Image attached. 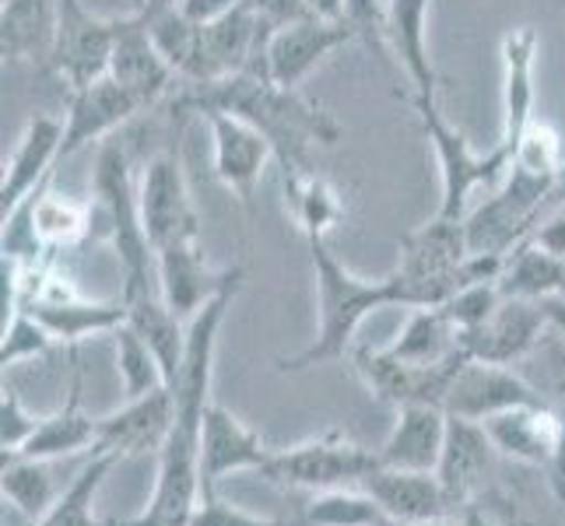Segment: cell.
I'll use <instances>...</instances> for the list:
<instances>
[{"mask_svg": "<svg viewBox=\"0 0 565 526\" xmlns=\"http://www.w3.org/2000/svg\"><path fill=\"white\" fill-rule=\"evenodd\" d=\"M22 309L50 330L53 341H64V344H77L92 334H113V330L127 320L124 296L113 302H88L82 299V291H71L64 299L32 302Z\"/></svg>", "mask_w": 565, "mask_h": 526, "instance_id": "cell-31", "label": "cell"}, {"mask_svg": "<svg viewBox=\"0 0 565 526\" xmlns=\"http://www.w3.org/2000/svg\"><path fill=\"white\" fill-rule=\"evenodd\" d=\"M362 492L373 495L383 513L397 526L425 523L454 516V505L446 498L436 471H397V466H376L362 481Z\"/></svg>", "mask_w": 565, "mask_h": 526, "instance_id": "cell-25", "label": "cell"}, {"mask_svg": "<svg viewBox=\"0 0 565 526\" xmlns=\"http://www.w3.org/2000/svg\"><path fill=\"white\" fill-rule=\"evenodd\" d=\"M502 302V291H499V281H484V285H467L460 291H454L450 299L443 302V313L450 316L457 323L460 334H467V330H475L478 323H484L495 305Z\"/></svg>", "mask_w": 565, "mask_h": 526, "instance_id": "cell-43", "label": "cell"}, {"mask_svg": "<svg viewBox=\"0 0 565 526\" xmlns=\"http://www.w3.org/2000/svg\"><path fill=\"white\" fill-rule=\"evenodd\" d=\"M463 526H520L516 523V509L510 502H502L495 495H481L475 498L467 509L460 513Z\"/></svg>", "mask_w": 565, "mask_h": 526, "instance_id": "cell-47", "label": "cell"}, {"mask_svg": "<svg viewBox=\"0 0 565 526\" xmlns=\"http://www.w3.org/2000/svg\"><path fill=\"white\" fill-rule=\"evenodd\" d=\"M565 204V162H562V169H558V180H555V190H552V201H548V211L552 207H562ZM544 211V214H548Z\"/></svg>", "mask_w": 565, "mask_h": 526, "instance_id": "cell-53", "label": "cell"}, {"mask_svg": "<svg viewBox=\"0 0 565 526\" xmlns=\"http://www.w3.org/2000/svg\"><path fill=\"white\" fill-rule=\"evenodd\" d=\"M313 18H327V22H344V0H306Z\"/></svg>", "mask_w": 565, "mask_h": 526, "instance_id": "cell-51", "label": "cell"}, {"mask_svg": "<svg viewBox=\"0 0 565 526\" xmlns=\"http://www.w3.org/2000/svg\"><path fill=\"white\" fill-rule=\"evenodd\" d=\"M204 120L211 127V151H214V175L218 183L243 204L246 214H253V197L264 180V172L275 159V148L264 133L239 120L232 112H204Z\"/></svg>", "mask_w": 565, "mask_h": 526, "instance_id": "cell-12", "label": "cell"}, {"mask_svg": "<svg viewBox=\"0 0 565 526\" xmlns=\"http://www.w3.org/2000/svg\"><path fill=\"white\" fill-rule=\"evenodd\" d=\"M404 526H463L460 516H443V519H425V523H404Z\"/></svg>", "mask_w": 565, "mask_h": 526, "instance_id": "cell-54", "label": "cell"}, {"mask_svg": "<svg viewBox=\"0 0 565 526\" xmlns=\"http://www.w3.org/2000/svg\"><path fill=\"white\" fill-rule=\"evenodd\" d=\"M380 460L373 450L352 442L341 432H323L317 439H306L288 450H275L270 463L264 466V477L285 489L299 492H334L348 484H362L369 471H376Z\"/></svg>", "mask_w": 565, "mask_h": 526, "instance_id": "cell-7", "label": "cell"}, {"mask_svg": "<svg viewBox=\"0 0 565 526\" xmlns=\"http://www.w3.org/2000/svg\"><path fill=\"white\" fill-rule=\"evenodd\" d=\"M481 425L489 432L495 453L527 466H544V471L555 463L562 442V411L548 400L510 407V411L484 418Z\"/></svg>", "mask_w": 565, "mask_h": 526, "instance_id": "cell-22", "label": "cell"}, {"mask_svg": "<svg viewBox=\"0 0 565 526\" xmlns=\"http://www.w3.org/2000/svg\"><path fill=\"white\" fill-rule=\"evenodd\" d=\"M61 25V0H4L0 8V50L4 61L50 64Z\"/></svg>", "mask_w": 565, "mask_h": 526, "instance_id": "cell-29", "label": "cell"}, {"mask_svg": "<svg viewBox=\"0 0 565 526\" xmlns=\"http://www.w3.org/2000/svg\"><path fill=\"white\" fill-rule=\"evenodd\" d=\"M467 257L471 249H467L463 218L433 214V222L407 232L401 239V264L394 270L401 305H443L460 288V267Z\"/></svg>", "mask_w": 565, "mask_h": 526, "instance_id": "cell-6", "label": "cell"}, {"mask_svg": "<svg viewBox=\"0 0 565 526\" xmlns=\"http://www.w3.org/2000/svg\"><path fill=\"white\" fill-rule=\"evenodd\" d=\"M32 211V228H35V239L46 253H56V249H71L82 243L88 232H92V211L85 204H77L71 197H61V193H53L50 183L39 186L29 201Z\"/></svg>", "mask_w": 565, "mask_h": 526, "instance_id": "cell-35", "label": "cell"}, {"mask_svg": "<svg viewBox=\"0 0 565 526\" xmlns=\"http://www.w3.org/2000/svg\"><path fill=\"white\" fill-rule=\"evenodd\" d=\"M95 442H99V418L85 415V407H82V373H77L64 407H56L53 415H46L43 421H39L32 439L14 457L56 460V457H67V453L95 450ZM4 460H11V457H4Z\"/></svg>", "mask_w": 565, "mask_h": 526, "instance_id": "cell-30", "label": "cell"}, {"mask_svg": "<svg viewBox=\"0 0 565 526\" xmlns=\"http://www.w3.org/2000/svg\"><path fill=\"white\" fill-rule=\"evenodd\" d=\"M352 39L355 32L348 29V22H327V18L291 22L267 39L264 74L281 88H299L330 53H338Z\"/></svg>", "mask_w": 565, "mask_h": 526, "instance_id": "cell-15", "label": "cell"}, {"mask_svg": "<svg viewBox=\"0 0 565 526\" xmlns=\"http://www.w3.org/2000/svg\"><path fill=\"white\" fill-rule=\"evenodd\" d=\"M499 291L502 299H527V302L565 299V260L537 246L534 236H527L505 253Z\"/></svg>", "mask_w": 565, "mask_h": 526, "instance_id": "cell-32", "label": "cell"}, {"mask_svg": "<svg viewBox=\"0 0 565 526\" xmlns=\"http://www.w3.org/2000/svg\"><path fill=\"white\" fill-rule=\"evenodd\" d=\"M120 18L92 14L82 0H61V25L50 53V71L67 85V92L88 88L109 74Z\"/></svg>", "mask_w": 565, "mask_h": 526, "instance_id": "cell-10", "label": "cell"}, {"mask_svg": "<svg viewBox=\"0 0 565 526\" xmlns=\"http://www.w3.org/2000/svg\"><path fill=\"white\" fill-rule=\"evenodd\" d=\"M467 362V351L454 355L450 362L439 365H407L394 358L390 351H373V347H359L352 351V368L355 376L365 383V389L383 404H439L450 394V383L457 376V368Z\"/></svg>", "mask_w": 565, "mask_h": 526, "instance_id": "cell-11", "label": "cell"}, {"mask_svg": "<svg viewBox=\"0 0 565 526\" xmlns=\"http://www.w3.org/2000/svg\"><path fill=\"white\" fill-rule=\"evenodd\" d=\"M53 460H29V457H11L4 460V471H0V489L4 498L14 505V513L35 523L50 513V505L61 498L53 484Z\"/></svg>", "mask_w": 565, "mask_h": 526, "instance_id": "cell-37", "label": "cell"}, {"mask_svg": "<svg viewBox=\"0 0 565 526\" xmlns=\"http://www.w3.org/2000/svg\"><path fill=\"white\" fill-rule=\"evenodd\" d=\"M214 109L239 116L264 133L275 148L281 180L317 169L313 151L334 148L344 138L341 124L327 109L306 99L299 88L275 85L264 71H243L207 85H180V92H172V116H180V120L190 112L204 116Z\"/></svg>", "mask_w": 565, "mask_h": 526, "instance_id": "cell-2", "label": "cell"}, {"mask_svg": "<svg viewBox=\"0 0 565 526\" xmlns=\"http://www.w3.org/2000/svg\"><path fill=\"white\" fill-rule=\"evenodd\" d=\"M243 0H180V8L186 18H193L198 25L204 22H214V18H222L228 11H236Z\"/></svg>", "mask_w": 565, "mask_h": 526, "instance_id": "cell-49", "label": "cell"}, {"mask_svg": "<svg viewBox=\"0 0 565 526\" xmlns=\"http://www.w3.org/2000/svg\"><path fill=\"white\" fill-rule=\"evenodd\" d=\"M50 347H53V334L32 313H25V309H18L11 320H4V344H0V365L4 368L35 355H46Z\"/></svg>", "mask_w": 565, "mask_h": 526, "instance_id": "cell-42", "label": "cell"}, {"mask_svg": "<svg viewBox=\"0 0 565 526\" xmlns=\"http://www.w3.org/2000/svg\"><path fill=\"white\" fill-rule=\"evenodd\" d=\"M138 204H141V222H145L148 243L154 253L177 243L201 239V214L193 207L180 144L159 151L145 165V175L138 183Z\"/></svg>", "mask_w": 565, "mask_h": 526, "instance_id": "cell-8", "label": "cell"}, {"mask_svg": "<svg viewBox=\"0 0 565 526\" xmlns=\"http://www.w3.org/2000/svg\"><path fill=\"white\" fill-rule=\"evenodd\" d=\"M531 236H534L537 246H544L548 253H555V257L565 260V204L562 207H552L548 214H544Z\"/></svg>", "mask_w": 565, "mask_h": 526, "instance_id": "cell-48", "label": "cell"}, {"mask_svg": "<svg viewBox=\"0 0 565 526\" xmlns=\"http://www.w3.org/2000/svg\"><path fill=\"white\" fill-rule=\"evenodd\" d=\"M190 526H288L285 519L253 516L232 502H222L218 495H201L198 509L190 516Z\"/></svg>", "mask_w": 565, "mask_h": 526, "instance_id": "cell-45", "label": "cell"}, {"mask_svg": "<svg viewBox=\"0 0 565 526\" xmlns=\"http://www.w3.org/2000/svg\"><path fill=\"white\" fill-rule=\"evenodd\" d=\"M541 39L531 25H516L502 35V133L499 148L510 154L523 138V130L534 120V64H537Z\"/></svg>", "mask_w": 565, "mask_h": 526, "instance_id": "cell-23", "label": "cell"}, {"mask_svg": "<svg viewBox=\"0 0 565 526\" xmlns=\"http://www.w3.org/2000/svg\"><path fill=\"white\" fill-rule=\"evenodd\" d=\"M109 77L120 82L127 92H134L141 99V106H154L159 99L177 88V71L162 56V50L154 46V39L148 32V22L141 11H134L120 18V35H116V50H113V64Z\"/></svg>", "mask_w": 565, "mask_h": 526, "instance_id": "cell-20", "label": "cell"}, {"mask_svg": "<svg viewBox=\"0 0 565 526\" xmlns=\"http://www.w3.org/2000/svg\"><path fill=\"white\" fill-rule=\"evenodd\" d=\"M113 344H116V373H120L124 400H138V397L151 394V389L169 386L159 358H154V351L127 320L113 330Z\"/></svg>", "mask_w": 565, "mask_h": 526, "instance_id": "cell-39", "label": "cell"}, {"mask_svg": "<svg viewBox=\"0 0 565 526\" xmlns=\"http://www.w3.org/2000/svg\"><path fill=\"white\" fill-rule=\"evenodd\" d=\"M520 365H531V373H523L544 400H555L565 407V337L552 326L548 334L541 337V344L531 351Z\"/></svg>", "mask_w": 565, "mask_h": 526, "instance_id": "cell-40", "label": "cell"}, {"mask_svg": "<svg viewBox=\"0 0 565 526\" xmlns=\"http://www.w3.org/2000/svg\"><path fill=\"white\" fill-rule=\"evenodd\" d=\"M243 278L246 267L239 264L236 278L190 320L183 373L169 386L177 397V418H172V432L159 453V481H154L151 502L138 519L113 526H190V516L201 502V436L211 407L214 347H218V330L232 309V299L239 296Z\"/></svg>", "mask_w": 565, "mask_h": 526, "instance_id": "cell-1", "label": "cell"}, {"mask_svg": "<svg viewBox=\"0 0 565 526\" xmlns=\"http://www.w3.org/2000/svg\"><path fill=\"white\" fill-rule=\"evenodd\" d=\"M92 193L106 218V236L116 246V257H120V267H124V296L127 291L151 288L154 249L148 243V232L141 222L138 186H134V175H130V154L120 141H106L99 148Z\"/></svg>", "mask_w": 565, "mask_h": 526, "instance_id": "cell-5", "label": "cell"}, {"mask_svg": "<svg viewBox=\"0 0 565 526\" xmlns=\"http://www.w3.org/2000/svg\"><path fill=\"white\" fill-rule=\"evenodd\" d=\"M428 8H433V0H390L386 43L401 71L407 74L412 95L436 99V67L433 56H428V39H425Z\"/></svg>", "mask_w": 565, "mask_h": 526, "instance_id": "cell-28", "label": "cell"}, {"mask_svg": "<svg viewBox=\"0 0 565 526\" xmlns=\"http://www.w3.org/2000/svg\"><path fill=\"white\" fill-rule=\"evenodd\" d=\"M302 523L306 526H397L373 495L352 489L317 492L302 505Z\"/></svg>", "mask_w": 565, "mask_h": 526, "instance_id": "cell-38", "label": "cell"}, {"mask_svg": "<svg viewBox=\"0 0 565 526\" xmlns=\"http://www.w3.org/2000/svg\"><path fill=\"white\" fill-rule=\"evenodd\" d=\"M534 400H544V397L520 368L467 358L450 383L443 411L454 418H467V421H484L492 415L510 411V407L534 404Z\"/></svg>", "mask_w": 565, "mask_h": 526, "instance_id": "cell-13", "label": "cell"}, {"mask_svg": "<svg viewBox=\"0 0 565 526\" xmlns=\"http://www.w3.org/2000/svg\"><path fill=\"white\" fill-rule=\"evenodd\" d=\"M270 457L275 450H267V442L239 415L211 400L201 436V495H218V484L228 474L264 471Z\"/></svg>", "mask_w": 565, "mask_h": 526, "instance_id": "cell-16", "label": "cell"}, {"mask_svg": "<svg viewBox=\"0 0 565 526\" xmlns=\"http://www.w3.org/2000/svg\"><path fill=\"white\" fill-rule=\"evenodd\" d=\"M548 330H552V320L544 313V302L502 299L489 320L460 334V347L467 351V358H478V362L520 365L541 344V337L548 334Z\"/></svg>", "mask_w": 565, "mask_h": 526, "instance_id": "cell-14", "label": "cell"}, {"mask_svg": "<svg viewBox=\"0 0 565 526\" xmlns=\"http://www.w3.org/2000/svg\"><path fill=\"white\" fill-rule=\"evenodd\" d=\"M446 425L450 415L439 404H404L397 407V421L390 428L386 442L376 450L380 466H397V471H436Z\"/></svg>", "mask_w": 565, "mask_h": 526, "instance_id": "cell-26", "label": "cell"}, {"mask_svg": "<svg viewBox=\"0 0 565 526\" xmlns=\"http://www.w3.org/2000/svg\"><path fill=\"white\" fill-rule=\"evenodd\" d=\"M154 270H159V291L169 302V309L186 323L201 313V309L218 296V291L236 278V267L214 270L204 257V243H177L154 253Z\"/></svg>", "mask_w": 565, "mask_h": 526, "instance_id": "cell-18", "label": "cell"}, {"mask_svg": "<svg viewBox=\"0 0 565 526\" xmlns=\"http://www.w3.org/2000/svg\"><path fill=\"white\" fill-rule=\"evenodd\" d=\"M172 418H177V397L169 386L151 389L138 400H124L120 411H109L99 418V442L95 450L116 453L120 460L162 453V446L172 432Z\"/></svg>", "mask_w": 565, "mask_h": 526, "instance_id": "cell-17", "label": "cell"}, {"mask_svg": "<svg viewBox=\"0 0 565 526\" xmlns=\"http://www.w3.org/2000/svg\"><path fill=\"white\" fill-rule=\"evenodd\" d=\"M243 4L260 18V25L278 32L291 22H302V18H313L306 0H243Z\"/></svg>", "mask_w": 565, "mask_h": 526, "instance_id": "cell-46", "label": "cell"}, {"mask_svg": "<svg viewBox=\"0 0 565 526\" xmlns=\"http://www.w3.org/2000/svg\"><path fill=\"white\" fill-rule=\"evenodd\" d=\"M145 106L134 92H127L120 82L113 77H99L88 88L67 92V109H64V148H61V162L71 159L74 151H82L92 141H103L116 127H124L134 120Z\"/></svg>", "mask_w": 565, "mask_h": 526, "instance_id": "cell-19", "label": "cell"}, {"mask_svg": "<svg viewBox=\"0 0 565 526\" xmlns=\"http://www.w3.org/2000/svg\"><path fill=\"white\" fill-rule=\"evenodd\" d=\"M39 421L43 418H35L14 389H4V400H0V439H4V457H14L22 450L39 428Z\"/></svg>", "mask_w": 565, "mask_h": 526, "instance_id": "cell-44", "label": "cell"}, {"mask_svg": "<svg viewBox=\"0 0 565 526\" xmlns=\"http://www.w3.org/2000/svg\"><path fill=\"white\" fill-rule=\"evenodd\" d=\"M562 411V442H558V453H555V463L548 466V474H552V489L555 495L562 498L565 505V407H558Z\"/></svg>", "mask_w": 565, "mask_h": 526, "instance_id": "cell-50", "label": "cell"}, {"mask_svg": "<svg viewBox=\"0 0 565 526\" xmlns=\"http://www.w3.org/2000/svg\"><path fill=\"white\" fill-rule=\"evenodd\" d=\"M285 186V201H288V211L291 218H296L299 232L306 239H327L330 232H334L341 222H344V197L338 193V186L320 175L317 169H306V172H296V175H285L281 180Z\"/></svg>", "mask_w": 565, "mask_h": 526, "instance_id": "cell-33", "label": "cell"}, {"mask_svg": "<svg viewBox=\"0 0 565 526\" xmlns=\"http://www.w3.org/2000/svg\"><path fill=\"white\" fill-rule=\"evenodd\" d=\"M492 453H495V446L481 421H467V418L450 415L436 477L443 484L446 498L454 505V516H460L467 505L484 495V477L492 471Z\"/></svg>", "mask_w": 565, "mask_h": 526, "instance_id": "cell-21", "label": "cell"}, {"mask_svg": "<svg viewBox=\"0 0 565 526\" xmlns=\"http://www.w3.org/2000/svg\"><path fill=\"white\" fill-rule=\"evenodd\" d=\"M544 313H548L552 326L565 337V299H548V302H544Z\"/></svg>", "mask_w": 565, "mask_h": 526, "instance_id": "cell-52", "label": "cell"}, {"mask_svg": "<svg viewBox=\"0 0 565 526\" xmlns=\"http://www.w3.org/2000/svg\"><path fill=\"white\" fill-rule=\"evenodd\" d=\"M407 106L418 112V124L425 130L428 144H433L436 165H439V207L443 218H467V201L475 190H492L505 180L510 169V154L499 144L489 151H475L471 141L463 138L457 127L446 124V116L436 99L428 95H404Z\"/></svg>", "mask_w": 565, "mask_h": 526, "instance_id": "cell-4", "label": "cell"}, {"mask_svg": "<svg viewBox=\"0 0 565 526\" xmlns=\"http://www.w3.org/2000/svg\"><path fill=\"white\" fill-rule=\"evenodd\" d=\"M64 148V120L61 116H35L18 138L11 159L4 165V180H0V218L29 201L39 186L50 183L53 165L61 162Z\"/></svg>", "mask_w": 565, "mask_h": 526, "instance_id": "cell-24", "label": "cell"}, {"mask_svg": "<svg viewBox=\"0 0 565 526\" xmlns=\"http://www.w3.org/2000/svg\"><path fill=\"white\" fill-rule=\"evenodd\" d=\"M390 355L407 365H439L460 355V330L443 313V305H422L407 316L401 337L386 347Z\"/></svg>", "mask_w": 565, "mask_h": 526, "instance_id": "cell-34", "label": "cell"}, {"mask_svg": "<svg viewBox=\"0 0 565 526\" xmlns=\"http://www.w3.org/2000/svg\"><path fill=\"white\" fill-rule=\"evenodd\" d=\"M124 302H127V323L148 341V347L154 351V358H159L162 373H166V383L172 386L180 379L183 362H186L190 323L172 313L159 288L127 291Z\"/></svg>", "mask_w": 565, "mask_h": 526, "instance_id": "cell-27", "label": "cell"}, {"mask_svg": "<svg viewBox=\"0 0 565 526\" xmlns=\"http://www.w3.org/2000/svg\"><path fill=\"white\" fill-rule=\"evenodd\" d=\"M116 463H120L116 453L92 450V460L77 471V477L61 492V498L50 505V513L43 519L29 523V526H103L99 519H95L92 505H95V495H99L103 481L109 477V471Z\"/></svg>", "mask_w": 565, "mask_h": 526, "instance_id": "cell-36", "label": "cell"}, {"mask_svg": "<svg viewBox=\"0 0 565 526\" xmlns=\"http://www.w3.org/2000/svg\"><path fill=\"white\" fill-rule=\"evenodd\" d=\"M386 14H390V0H344L348 29H352L359 43L390 71L394 67V53H390V43H386Z\"/></svg>", "mask_w": 565, "mask_h": 526, "instance_id": "cell-41", "label": "cell"}, {"mask_svg": "<svg viewBox=\"0 0 565 526\" xmlns=\"http://www.w3.org/2000/svg\"><path fill=\"white\" fill-rule=\"evenodd\" d=\"M309 246V264H313V278H317V341L302 347L299 355L281 358L278 368L281 373H302V368H313L323 362H338L344 358L355 344V334L365 316H373L376 309L386 305H401V288L397 278H359L352 275L334 253L327 249V239L313 236L306 239Z\"/></svg>", "mask_w": 565, "mask_h": 526, "instance_id": "cell-3", "label": "cell"}, {"mask_svg": "<svg viewBox=\"0 0 565 526\" xmlns=\"http://www.w3.org/2000/svg\"><path fill=\"white\" fill-rule=\"evenodd\" d=\"M270 35L275 32L264 29L260 18L246 4L214 18V22H204L198 29V46H193L190 64L180 74V85H207L243 71H264V50Z\"/></svg>", "mask_w": 565, "mask_h": 526, "instance_id": "cell-9", "label": "cell"}]
</instances>
